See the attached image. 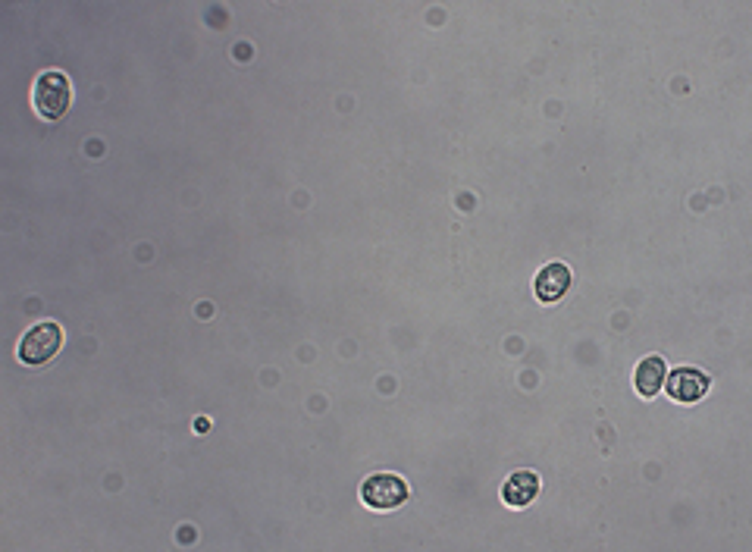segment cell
Masks as SVG:
<instances>
[{
	"label": "cell",
	"mask_w": 752,
	"mask_h": 552,
	"mask_svg": "<svg viewBox=\"0 0 752 552\" xmlns=\"http://www.w3.org/2000/svg\"><path fill=\"white\" fill-rule=\"evenodd\" d=\"M32 104L41 120H60L69 110V104H73V85H69L66 73H60V69H44L35 82Z\"/></svg>",
	"instance_id": "cell-1"
},
{
	"label": "cell",
	"mask_w": 752,
	"mask_h": 552,
	"mask_svg": "<svg viewBox=\"0 0 752 552\" xmlns=\"http://www.w3.org/2000/svg\"><path fill=\"white\" fill-rule=\"evenodd\" d=\"M63 345V330L54 320H41V324L29 327L26 336L19 339V361L22 364H44L51 361Z\"/></svg>",
	"instance_id": "cell-2"
},
{
	"label": "cell",
	"mask_w": 752,
	"mask_h": 552,
	"mask_svg": "<svg viewBox=\"0 0 752 552\" xmlns=\"http://www.w3.org/2000/svg\"><path fill=\"white\" fill-rule=\"evenodd\" d=\"M361 499L367 509L392 512L398 505L408 502V483L398 474H370L361 487Z\"/></svg>",
	"instance_id": "cell-3"
},
{
	"label": "cell",
	"mask_w": 752,
	"mask_h": 552,
	"mask_svg": "<svg viewBox=\"0 0 752 552\" xmlns=\"http://www.w3.org/2000/svg\"><path fill=\"white\" fill-rule=\"evenodd\" d=\"M665 389L674 402L693 405L709 393V377H705L699 367H677V371L665 374Z\"/></svg>",
	"instance_id": "cell-4"
},
{
	"label": "cell",
	"mask_w": 752,
	"mask_h": 552,
	"mask_svg": "<svg viewBox=\"0 0 752 552\" xmlns=\"http://www.w3.org/2000/svg\"><path fill=\"white\" fill-rule=\"evenodd\" d=\"M571 267L568 264H561V261H552V264H546L543 270L536 273V298L539 302H546V305H555V302H561L564 295H568V289H571Z\"/></svg>",
	"instance_id": "cell-5"
},
{
	"label": "cell",
	"mask_w": 752,
	"mask_h": 552,
	"mask_svg": "<svg viewBox=\"0 0 752 552\" xmlns=\"http://www.w3.org/2000/svg\"><path fill=\"white\" fill-rule=\"evenodd\" d=\"M536 496H539V477L533 471H514L502 487V499L511 509H524Z\"/></svg>",
	"instance_id": "cell-6"
},
{
	"label": "cell",
	"mask_w": 752,
	"mask_h": 552,
	"mask_svg": "<svg viewBox=\"0 0 752 552\" xmlns=\"http://www.w3.org/2000/svg\"><path fill=\"white\" fill-rule=\"evenodd\" d=\"M665 374H668L665 358H658V355L643 358V361L637 364V374H633V383H637V393L646 396V399H655L658 393H662V386H665Z\"/></svg>",
	"instance_id": "cell-7"
},
{
	"label": "cell",
	"mask_w": 752,
	"mask_h": 552,
	"mask_svg": "<svg viewBox=\"0 0 752 552\" xmlns=\"http://www.w3.org/2000/svg\"><path fill=\"white\" fill-rule=\"evenodd\" d=\"M195 430H198V433H204V430H210V424H207V418H198V421H195Z\"/></svg>",
	"instance_id": "cell-8"
}]
</instances>
